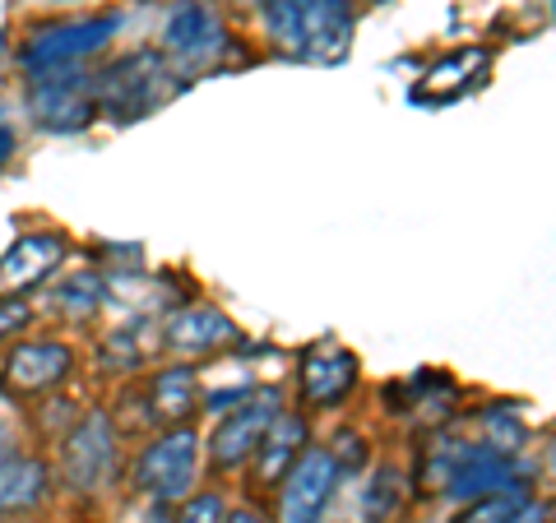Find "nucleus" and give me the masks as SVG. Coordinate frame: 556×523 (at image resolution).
<instances>
[{"label":"nucleus","instance_id":"obj_24","mask_svg":"<svg viewBox=\"0 0 556 523\" xmlns=\"http://www.w3.org/2000/svg\"><path fill=\"white\" fill-rule=\"evenodd\" d=\"M325 449L334 455L343 482H348V477H362V473L371 468V441H367V431H362V426H339V431L325 441Z\"/></svg>","mask_w":556,"mask_h":523},{"label":"nucleus","instance_id":"obj_5","mask_svg":"<svg viewBox=\"0 0 556 523\" xmlns=\"http://www.w3.org/2000/svg\"><path fill=\"white\" fill-rule=\"evenodd\" d=\"M56 482L65 486L75 500H98L126 473V449H121V431L116 417L108 408H84V417L70 435L56 445Z\"/></svg>","mask_w":556,"mask_h":523},{"label":"nucleus","instance_id":"obj_4","mask_svg":"<svg viewBox=\"0 0 556 523\" xmlns=\"http://www.w3.org/2000/svg\"><path fill=\"white\" fill-rule=\"evenodd\" d=\"M159 51L181 75V84L200 79V75H214V69H223V65L247 61L241 56V42L232 38V28H228V20H223V10L214 5V0H177L163 20Z\"/></svg>","mask_w":556,"mask_h":523},{"label":"nucleus","instance_id":"obj_25","mask_svg":"<svg viewBox=\"0 0 556 523\" xmlns=\"http://www.w3.org/2000/svg\"><path fill=\"white\" fill-rule=\"evenodd\" d=\"M223 519H228V496L218 486H200L195 496L172 510V523H223Z\"/></svg>","mask_w":556,"mask_h":523},{"label":"nucleus","instance_id":"obj_17","mask_svg":"<svg viewBox=\"0 0 556 523\" xmlns=\"http://www.w3.org/2000/svg\"><path fill=\"white\" fill-rule=\"evenodd\" d=\"M413 486L404 463H371L357 486V523H399L413 505Z\"/></svg>","mask_w":556,"mask_h":523},{"label":"nucleus","instance_id":"obj_8","mask_svg":"<svg viewBox=\"0 0 556 523\" xmlns=\"http://www.w3.org/2000/svg\"><path fill=\"white\" fill-rule=\"evenodd\" d=\"M362 385V361L348 343L339 339H316L298 353L292 366V390H298V408L306 417L316 412H343L353 404V394Z\"/></svg>","mask_w":556,"mask_h":523},{"label":"nucleus","instance_id":"obj_27","mask_svg":"<svg viewBox=\"0 0 556 523\" xmlns=\"http://www.w3.org/2000/svg\"><path fill=\"white\" fill-rule=\"evenodd\" d=\"M121 523H172V510H159V505H139V510H130Z\"/></svg>","mask_w":556,"mask_h":523},{"label":"nucleus","instance_id":"obj_14","mask_svg":"<svg viewBox=\"0 0 556 523\" xmlns=\"http://www.w3.org/2000/svg\"><path fill=\"white\" fill-rule=\"evenodd\" d=\"M56 463L47 455L24 445H10L0 455V519H33L56 500Z\"/></svg>","mask_w":556,"mask_h":523},{"label":"nucleus","instance_id":"obj_23","mask_svg":"<svg viewBox=\"0 0 556 523\" xmlns=\"http://www.w3.org/2000/svg\"><path fill=\"white\" fill-rule=\"evenodd\" d=\"M478 426H482V441L486 445H496V449H506V455H525V445H529V426H525V417L510 412V408H478Z\"/></svg>","mask_w":556,"mask_h":523},{"label":"nucleus","instance_id":"obj_21","mask_svg":"<svg viewBox=\"0 0 556 523\" xmlns=\"http://www.w3.org/2000/svg\"><path fill=\"white\" fill-rule=\"evenodd\" d=\"M153 353H163V347L139 343V324H121V329H112V334L98 339V366L116 380H135L149 366Z\"/></svg>","mask_w":556,"mask_h":523},{"label":"nucleus","instance_id":"obj_28","mask_svg":"<svg viewBox=\"0 0 556 523\" xmlns=\"http://www.w3.org/2000/svg\"><path fill=\"white\" fill-rule=\"evenodd\" d=\"M223 523H269V519L260 514L255 505H237V510H228V519H223Z\"/></svg>","mask_w":556,"mask_h":523},{"label":"nucleus","instance_id":"obj_15","mask_svg":"<svg viewBox=\"0 0 556 523\" xmlns=\"http://www.w3.org/2000/svg\"><path fill=\"white\" fill-rule=\"evenodd\" d=\"M65 255H70V237L61 228L20 232L14 246L0 255V296H28L33 288L61 278Z\"/></svg>","mask_w":556,"mask_h":523},{"label":"nucleus","instance_id":"obj_7","mask_svg":"<svg viewBox=\"0 0 556 523\" xmlns=\"http://www.w3.org/2000/svg\"><path fill=\"white\" fill-rule=\"evenodd\" d=\"M283 390L278 385H260L255 398H247L241 408L223 412L214 431L204 435V468L214 473L218 482H232V477H247L251 463L260 455V445H265V435L274 426V417L283 412Z\"/></svg>","mask_w":556,"mask_h":523},{"label":"nucleus","instance_id":"obj_11","mask_svg":"<svg viewBox=\"0 0 556 523\" xmlns=\"http://www.w3.org/2000/svg\"><path fill=\"white\" fill-rule=\"evenodd\" d=\"M79 371V347L70 339L42 334V339H20L5 347V361H0V375H5V394L14 398H47L61 394Z\"/></svg>","mask_w":556,"mask_h":523},{"label":"nucleus","instance_id":"obj_13","mask_svg":"<svg viewBox=\"0 0 556 523\" xmlns=\"http://www.w3.org/2000/svg\"><path fill=\"white\" fill-rule=\"evenodd\" d=\"M339 486H343V473H339L334 455H329L325 445H311L298 459V468L283 477V486H278L274 519L278 523H325Z\"/></svg>","mask_w":556,"mask_h":523},{"label":"nucleus","instance_id":"obj_20","mask_svg":"<svg viewBox=\"0 0 556 523\" xmlns=\"http://www.w3.org/2000/svg\"><path fill=\"white\" fill-rule=\"evenodd\" d=\"M552 500L538 492H496L482 500L459 505V514L450 523H547Z\"/></svg>","mask_w":556,"mask_h":523},{"label":"nucleus","instance_id":"obj_16","mask_svg":"<svg viewBox=\"0 0 556 523\" xmlns=\"http://www.w3.org/2000/svg\"><path fill=\"white\" fill-rule=\"evenodd\" d=\"M316 445L311 441V417L302 408H283L274 417V426L265 435V445H260V455L251 463V473H247V486H251V496H278V486H283V477L298 468V459L306 455V449Z\"/></svg>","mask_w":556,"mask_h":523},{"label":"nucleus","instance_id":"obj_18","mask_svg":"<svg viewBox=\"0 0 556 523\" xmlns=\"http://www.w3.org/2000/svg\"><path fill=\"white\" fill-rule=\"evenodd\" d=\"M486 61H492V51H486V47H455V51H445V56L422 75V89H413V102L445 107V102L464 98L468 89H478V84H482Z\"/></svg>","mask_w":556,"mask_h":523},{"label":"nucleus","instance_id":"obj_10","mask_svg":"<svg viewBox=\"0 0 556 523\" xmlns=\"http://www.w3.org/2000/svg\"><path fill=\"white\" fill-rule=\"evenodd\" d=\"M28 120L47 135H79L98 120L93 107V69H51L24 79Z\"/></svg>","mask_w":556,"mask_h":523},{"label":"nucleus","instance_id":"obj_22","mask_svg":"<svg viewBox=\"0 0 556 523\" xmlns=\"http://www.w3.org/2000/svg\"><path fill=\"white\" fill-rule=\"evenodd\" d=\"M84 417V408L75 404V398H65V394H47V398H38V408L28 412V426L38 431V445H47V449H56L65 435H70V426H75Z\"/></svg>","mask_w":556,"mask_h":523},{"label":"nucleus","instance_id":"obj_31","mask_svg":"<svg viewBox=\"0 0 556 523\" xmlns=\"http://www.w3.org/2000/svg\"><path fill=\"white\" fill-rule=\"evenodd\" d=\"M543 468L556 477V435H547V445H543Z\"/></svg>","mask_w":556,"mask_h":523},{"label":"nucleus","instance_id":"obj_34","mask_svg":"<svg viewBox=\"0 0 556 523\" xmlns=\"http://www.w3.org/2000/svg\"><path fill=\"white\" fill-rule=\"evenodd\" d=\"M247 5H260V0H247Z\"/></svg>","mask_w":556,"mask_h":523},{"label":"nucleus","instance_id":"obj_32","mask_svg":"<svg viewBox=\"0 0 556 523\" xmlns=\"http://www.w3.org/2000/svg\"><path fill=\"white\" fill-rule=\"evenodd\" d=\"M0 523H28V519H0Z\"/></svg>","mask_w":556,"mask_h":523},{"label":"nucleus","instance_id":"obj_33","mask_svg":"<svg viewBox=\"0 0 556 523\" xmlns=\"http://www.w3.org/2000/svg\"><path fill=\"white\" fill-rule=\"evenodd\" d=\"M0 394H5V375H0Z\"/></svg>","mask_w":556,"mask_h":523},{"label":"nucleus","instance_id":"obj_19","mask_svg":"<svg viewBox=\"0 0 556 523\" xmlns=\"http://www.w3.org/2000/svg\"><path fill=\"white\" fill-rule=\"evenodd\" d=\"M112 302V283L102 269H70L51 283V296H47V316H56L61 324H75V329H89L102 306Z\"/></svg>","mask_w":556,"mask_h":523},{"label":"nucleus","instance_id":"obj_12","mask_svg":"<svg viewBox=\"0 0 556 523\" xmlns=\"http://www.w3.org/2000/svg\"><path fill=\"white\" fill-rule=\"evenodd\" d=\"M144 412V431H167V426H195V417L204 412V380L200 366L190 361H163L130 390Z\"/></svg>","mask_w":556,"mask_h":523},{"label":"nucleus","instance_id":"obj_2","mask_svg":"<svg viewBox=\"0 0 556 523\" xmlns=\"http://www.w3.org/2000/svg\"><path fill=\"white\" fill-rule=\"evenodd\" d=\"M181 89H186L181 75L167 65L159 47L121 51V56L93 69V107L98 120H112V126H135V120L153 116Z\"/></svg>","mask_w":556,"mask_h":523},{"label":"nucleus","instance_id":"obj_26","mask_svg":"<svg viewBox=\"0 0 556 523\" xmlns=\"http://www.w3.org/2000/svg\"><path fill=\"white\" fill-rule=\"evenodd\" d=\"M33 320H38V306L28 296H0V347L28 339Z\"/></svg>","mask_w":556,"mask_h":523},{"label":"nucleus","instance_id":"obj_9","mask_svg":"<svg viewBox=\"0 0 556 523\" xmlns=\"http://www.w3.org/2000/svg\"><path fill=\"white\" fill-rule=\"evenodd\" d=\"M159 343L163 353L172 361H218L237 353L241 343H247V334H241V324L223 310L218 302H204V296H195V302H186L177 310H167L163 324H159Z\"/></svg>","mask_w":556,"mask_h":523},{"label":"nucleus","instance_id":"obj_6","mask_svg":"<svg viewBox=\"0 0 556 523\" xmlns=\"http://www.w3.org/2000/svg\"><path fill=\"white\" fill-rule=\"evenodd\" d=\"M121 24H126V14L121 10L79 14V20H47V24L28 28L20 38L14 61H20L24 79L28 75H51V69H84L116 42Z\"/></svg>","mask_w":556,"mask_h":523},{"label":"nucleus","instance_id":"obj_29","mask_svg":"<svg viewBox=\"0 0 556 523\" xmlns=\"http://www.w3.org/2000/svg\"><path fill=\"white\" fill-rule=\"evenodd\" d=\"M14 149H20V135H14L10 126H0V167L14 158Z\"/></svg>","mask_w":556,"mask_h":523},{"label":"nucleus","instance_id":"obj_1","mask_svg":"<svg viewBox=\"0 0 556 523\" xmlns=\"http://www.w3.org/2000/svg\"><path fill=\"white\" fill-rule=\"evenodd\" d=\"M260 24L278 56L302 65H339L353 56V0H260Z\"/></svg>","mask_w":556,"mask_h":523},{"label":"nucleus","instance_id":"obj_3","mask_svg":"<svg viewBox=\"0 0 556 523\" xmlns=\"http://www.w3.org/2000/svg\"><path fill=\"white\" fill-rule=\"evenodd\" d=\"M130 492L139 505H159V510H177L181 500L200 492L204 477V435L195 426H167L139 441L130 459Z\"/></svg>","mask_w":556,"mask_h":523},{"label":"nucleus","instance_id":"obj_30","mask_svg":"<svg viewBox=\"0 0 556 523\" xmlns=\"http://www.w3.org/2000/svg\"><path fill=\"white\" fill-rule=\"evenodd\" d=\"M10 445H14V417H5V412H0V455H5Z\"/></svg>","mask_w":556,"mask_h":523}]
</instances>
